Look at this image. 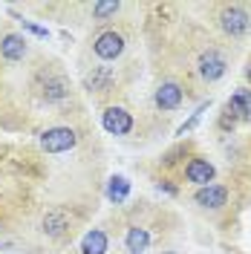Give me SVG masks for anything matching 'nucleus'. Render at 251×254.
I'll list each match as a JSON object with an SVG mask.
<instances>
[{"label":"nucleus","mask_w":251,"mask_h":254,"mask_svg":"<svg viewBox=\"0 0 251 254\" xmlns=\"http://www.w3.org/2000/svg\"><path fill=\"white\" fill-rule=\"evenodd\" d=\"M69 95V81L63 75H47L44 81V98L47 101H63Z\"/></svg>","instance_id":"ddd939ff"},{"label":"nucleus","mask_w":251,"mask_h":254,"mask_svg":"<svg viewBox=\"0 0 251 254\" xmlns=\"http://www.w3.org/2000/svg\"><path fill=\"white\" fill-rule=\"evenodd\" d=\"M125 246H127V252L130 254H144L147 252V246H150V234H147V228H139V225L127 228Z\"/></svg>","instance_id":"4468645a"},{"label":"nucleus","mask_w":251,"mask_h":254,"mask_svg":"<svg viewBox=\"0 0 251 254\" xmlns=\"http://www.w3.org/2000/svg\"><path fill=\"white\" fill-rule=\"evenodd\" d=\"M78 144V133L72 127H49L47 133H41V147L47 153H66Z\"/></svg>","instance_id":"f257e3e1"},{"label":"nucleus","mask_w":251,"mask_h":254,"mask_svg":"<svg viewBox=\"0 0 251 254\" xmlns=\"http://www.w3.org/2000/svg\"><path fill=\"white\" fill-rule=\"evenodd\" d=\"M153 101H156L159 110H176V107L182 104V87L173 84V81H168V84H162V87L156 90Z\"/></svg>","instance_id":"6e6552de"},{"label":"nucleus","mask_w":251,"mask_h":254,"mask_svg":"<svg viewBox=\"0 0 251 254\" xmlns=\"http://www.w3.org/2000/svg\"><path fill=\"white\" fill-rule=\"evenodd\" d=\"M214 165L208 162V159H190L188 168H185V176H188V182H193V185H199V188H205V185H211L214 182Z\"/></svg>","instance_id":"423d86ee"},{"label":"nucleus","mask_w":251,"mask_h":254,"mask_svg":"<svg viewBox=\"0 0 251 254\" xmlns=\"http://www.w3.org/2000/svg\"><path fill=\"white\" fill-rule=\"evenodd\" d=\"M0 55H3L6 61H20V58L26 55V38H23V35H15V32L3 35V41H0Z\"/></svg>","instance_id":"9d476101"},{"label":"nucleus","mask_w":251,"mask_h":254,"mask_svg":"<svg viewBox=\"0 0 251 254\" xmlns=\"http://www.w3.org/2000/svg\"><path fill=\"white\" fill-rule=\"evenodd\" d=\"M44 234H49V237H61L63 231L69 228V217L63 214L61 208H52V211H47V217H44Z\"/></svg>","instance_id":"f8f14e48"},{"label":"nucleus","mask_w":251,"mask_h":254,"mask_svg":"<svg viewBox=\"0 0 251 254\" xmlns=\"http://www.w3.org/2000/svg\"><path fill=\"white\" fill-rule=\"evenodd\" d=\"M113 81H116V72H113L110 66H93V72H87V78H84V87L90 90V93H107L113 87Z\"/></svg>","instance_id":"0eeeda50"},{"label":"nucleus","mask_w":251,"mask_h":254,"mask_svg":"<svg viewBox=\"0 0 251 254\" xmlns=\"http://www.w3.org/2000/svg\"><path fill=\"white\" fill-rule=\"evenodd\" d=\"M101 125L113 136H127L133 130V116L125 107H107V110L101 113Z\"/></svg>","instance_id":"20e7f679"},{"label":"nucleus","mask_w":251,"mask_h":254,"mask_svg":"<svg viewBox=\"0 0 251 254\" xmlns=\"http://www.w3.org/2000/svg\"><path fill=\"white\" fill-rule=\"evenodd\" d=\"M228 110L237 116V122H251V90L240 87L228 98Z\"/></svg>","instance_id":"1a4fd4ad"},{"label":"nucleus","mask_w":251,"mask_h":254,"mask_svg":"<svg viewBox=\"0 0 251 254\" xmlns=\"http://www.w3.org/2000/svg\"><path fill=\"white\" fill-rule=\"evenodd\" d=\"M20 23H23V29H26V32L38 35V38H47V35H49V32L44 29V26H38V23H29V20H20Z\"/></svg>","instance_id":"a211bd4d"},{"label":"nucleus","mask_w":251,"mask_h":254,"mask_svg":"<svg viewBox=\"0 0 251 254\" xmlns=\"http://www.w3.org/2000/svg\"><path fill=\"white\" fill-rule=\"evenodd\" d=\"M246 78L251 81V61H249V66H246Z\"/></svg>","instance_id":"6ab92c4d"},{"label":"nucleus","mask_w":251,"mask_h":254,"mask_svg":"<svg viewBox=\"0 0 251 254\" xmlns=\"http://www.w3.org/2000/svg\"><path fill=\"white\" fill-rule=\"evenodd\" d=\"M249 20L251 17L243 6H225L222 15H220V26L228 38H243L249 32Z\"/></svg>","instance_id":"7ed1b4c3"},{"label":"nucleus","mask_w":251,"mask_h":254,"mask_svg":"<svg viewBox=\"0 0 251 254\" xmlns=\"http://www.w3.org/2000/svg\"><path fill=\"white\" fill-rule=\"evenodd\" d=\"M93 49H95V55H98L101 61H116V58L125 52V35L116 32V29L101 32V35L93 41Z\"/></svg>","instance_id":"f03ea898"},{"label":"nucleus","mask_w":251,"mask_h":254,"mask_svg":"<svg viewBox=\"0 0 251 254\" xmlns=\"http://www.w3.org/2000/svg\"><path fill=\"white\" fill-rule=\"evenodd\" d=\"M225 58H222L217 49H208V52H202L199 55V75H202L205 81H217L225 75Z\"/></svg>","instance_id":"39448f33"},{"label":"nucleus","mask_w":251,"mask_h":254,"mask_svg":"<svg viewBox=\"0 0 251 254\" xmlns=\"http://www.w3.org/2000/svg\"><path fill=\"white\" fill-rule=\"evenodd\" d=\"M119 9H122L119 0H101V3L93 6V15H95V20H107V17L119 15Z\"/></svg>","instance_id":"f3484780"},{"label":"nucleus","mask_w":251,"mask_h":254,"mask_svg":"<svg viewBox=\"0 0 251 254\" xmlns=\"http://www.w3.org/2000/svg\"><path fill=\"white\" fill-rule=\"evenodd\" d=\"M162 254H176V252H162Z\"/></svg>","instance_id":"aec40b11"},{"label":"nucleus","mask_w":251,"mask_h":254,"mask_svg":"<svg viewBox=\"0 0 251 254\" xmlns=\"http://www.w3.org/2000/svg\"><path fill=\"white\" fill-rule=\"evenodd\" d=\"M193 199H196L202 208H222L225 202H228V190L222 188V185H205V188L196 190Z\"/></svg>","instance_id":"9b49d317"},{"label":"nucleus","mask_w":251,"mask_h":254,"mask_svg":"<svg viewBox=\"0 0 251 254\" xmlns=\"http://www.w3.org/2000/svg\"><path fill=\"white\" fill-rule=\"evenodd\" d=\"M81 254H107V234L101 228L87 231L81 240Z\"/></svg>","instance_id":"2eb2a0df"},{"label":"nucleus","mask_w":251,"mask_h":254,"mask_svg":"<svg viewBox=\"0 0 251 254\" xmlns=\"http://www.w3.org/2000/svg\"><path fill=\"white\" fill-rule=\"evenodd\" d=\"M127 193H130V182H127L125 176H113L110 182H107V199H110V202L122 205L127 199Z\"/></svg>","instance_id":"dca6fc26"}]
</instances>
